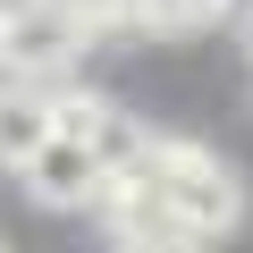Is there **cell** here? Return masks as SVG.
<instances>
[{
    "instance_id": "obj_1",
    "label": "cell",
    "mask_w": 253,
    "mask_h": 253,
    "mask_svg": "<svg viewBox=\"0 0 253 253\" xmlns=\"http://www.w3.org/2000/svg\"><path fill=\"white\" fill-rule=\"evenodd\" d=\"M135 177L161 194V211H169L194 245H211V236H228V228L245 219V177H236L211 144H194V135H161Z\"/></svg>"
},
{
    "instance_id": "obj_2",
    "label": "cell",
    "mask_w": 253,
    "mask_h": 253,
    "mask_svg": "<svg viewBox=\"0 0 253 253\" xmlns=\"http://www.w3.org/2000/svg\"><path fill=\"white\" fill-rule=\"evenodd\" d=\"M84 42H101L93 17H84V0H9V68H17L26 84L76 68Z\"/></svg>"
},
{
    "instance_id": "obj_3",
    "label": "cell",
    "mask_w": 253,
    "mask_h": 253,
    "mask_svg": "<svg viewBox=\"0 0 253 253\" xmlns=\"http://www.w3.org/2000/svg\"><path fill=\"white\" fill-rule=\"evenodd\" d=\"M26 194L51 203V211H93V203L110 194V169L93 161L84 135H51V144L26 161Z\"/></svg>"
},
{
    "instance_id": "obj_4",
    "label": "cell",
    "mask_w": 253,
    "mask_h": 253,
    "mask_svg": "<svg viewBox=\"0 0 253 253\" xmlns=\"http://www.w3.org/2000/svg\"><path fill=\"white\" fill-rule=\"evenodd\" d=\"M51 135H59V93H34V84H9V93H0V169L26 177V161Z\"/></svg>"
},
{
    "instance_id": "obj_5",
    "label": "cell",
    "mask_w": 253,
    "mask_h": 253,
    "mask_svg": "<svg viewBox=\"0 0 253 253\" xmlns=\"http://www.w3.org/2000/svg\"><path fill=\"white\" fill-rule=\"evenodd\" d=\"M84 144H93V161H101L110 177H135V169L152 161V144H161V135H152V126H144V118H126V110L110 101V110H101V126H93V135H84Z\"/></svg>"
},
{
    "instance_id": "obj_6",
    "label": "cell",
    "mask_w": 253,
    "mask_h": 253,
    "mask_svg": "<svg viewBox=\"0 0 253 253\" xmlns=\"http://www.w3.org/2000/svg\"><path fill=\"white\" fill-rule=\"evenodd\" d=\"M236 34H245V51H253V0H245V9H236Z\"/></svg>"
},
{
    "instance_id": "obj_7",
    "label": "cell",
    "mask_w": 253,
    "mask_h": 253,
    "mask_svg": "<svg viewBox=\"0 0 253 253\" xmlns=\"http://www.w3.org/2000/svg\"><path fill=\"white\" fill-rule=\"evenodd\" d=\"M0 68H9V9H0Z\"/></svg>"
},
{
    "instance_id": "obj_8",
    "label": "cell",
    "mask_w": 253,
    "mask_h": 253,
    "mask_svg": "<svg viewBox=\"0 0 253 253\" xmlns=\"http://www.w3.org/2000/svg\"><path fill=\"white\" fill-rule=\"evenodd\" d=\"M118 253H144V245H118Z\"/></svg>"
},
{
    "instance_id": "obj_9",
    "label": "cell",
    "mask_w": 253,
    "mask_h": 253,
    "mask_svg": "<svg viewBox=\"0 0 253 253\" xmlns=\"http://www.w3.org/2000/svg\"><path fill=\"white\" fill-rule=\"evenodd\" d=\"M0 253H9V236H0Z\"/></svg>"
}]
</instances>
